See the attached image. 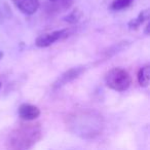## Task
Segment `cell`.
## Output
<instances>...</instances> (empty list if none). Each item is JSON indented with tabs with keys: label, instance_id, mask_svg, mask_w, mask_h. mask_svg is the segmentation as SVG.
Masks as SVG:
<instances>
[{
	"label": "cell",
	"instance_id": "cell-1",
	"mask_svg": "<svg viewBox=\"0 0 150 150\" xmlns=\"http://www.w3.org/2000/svg\"><path fill=\"white\" fill-rule=\"evenodd\" d=\"M9 133L6 146L11 149H29L42 137L41 125L32 120H24Z\"/></svg>",
	"mask_w": 150,
	"mask_h": 150
},
{
	"label": "cell",
	"instance_id": "cell-2",
	"mask_svg": "<svg viewBox=\"0 0 150 150\" xmlns=\"http://www.w3.org/2000/svg\"><path fill=\"white\" fill-rule=\"evenodd\" d=\"M100 116H95L92 113H81V114H75L73 117H71L70 120V127H74V133L79 132L82 137H94L97 135L88 125L96 127L100 129L102 127V123L99 120Z\"/></svg>",
	"mask_w": 150,
	"mask_h": 150
},
{
	"label": "cell",
	"instance_id": "cell-3",
	"mask_svg": "<svg viewBox=\"0 0 150 150\" xmlns=\"http://www.w3.org/2000/svg\"><path fill=\"white\" fill-rule=\"evenodd\" d=\"M107 86L116 92H125L132 83L131 75L122 68H112L105 75Z\"/></svg>",
	"mask_w": 150,
	"mask_h": 150
},
{
	"label": "cell",
	"instance_id": "cell-4",
	"mask_svg": "<svg viewBox=\"0 0 150 150\" xmlns=\"http://www.w3.org/2000/svg\"><path fill=\"white\" fill-rule=\"evenodd\" d=\"M67 36V30H58V31L50 32V33L42 34L38 36L35 40V44L38 47H47L54 44L58 40Z\"/></svg>",
	"mask_w": 150,
	"mask_h": 150
},
{
	"label": "cell",
	"instance_id": "cell-5",
	"mask_svg": "<svg viewBox=\"0 0 150 150\" xmlns=\"http://www.w3.org/2000/svg\"><path fill=\"white\" fill-rule=\"evenodd\" d=\"M84 70H86L84 67H75V68L69 69L64 74L61 75L60 77L58 78V80L54 82V88H61V86H65V84L69 83V82L73 81L74 79L79 77Z\"/></svg>",
	"mask_w": 150,
	"mask_h": 150
},
{
	"label": "cell",
	"instance_id": "cell-6",
	"mask_svg": "<svg viewBox=\"0 0 150 150\" xmlns=\"http://www.w3.org/2000/svg\"><path fill=\"white\" fill-rule=\"evenodd\" d=\"M21 13L25 15H33L38 11L39 0H11Z\"/></svg>",
	"mask_w": 150,
	"mask_h": 150
},
{
	"label": "cell",
	"instance_id": "cell-7",
	"mask_svg": "<svg viewBox=\"0 0 150 150\" xmlns=\"http://www.w3.org/2000/svg\"><path fill=\"white\" fill-rule=\"evenodd\" d=\"M19 116L21 117L23 120H35L37 117H39L40 115V109L37 106H34L31 104H22L19 107Z\"/></svg>",
	"mask_w": 150,
	"mask_h": 150
},
{
	"label": "cell",
	"instance_id": "cell-8",
	"mask_svg": "<svg viewBox=\"0 0 150 150\" xmlns=\"http://www.w3.org/2000/svg\"><path fill=\"white\" fill-rule=\"evenodd\" d=\"M138 82L142 88H147L149 84L150 80V66L149 65H145L142 68H140L139 72H138Z\"/></svg>",
	"mask_w": 150,
	"mask_h": 150
},
{
	"label": "cell",
	"instance_id": "cell-9",
	"mask_svg": "<svg viewBox=\"0 0 150 150\" xmlns=\"http://www.w3.org/2000/svg\"><path fill=\"white\" fill-rule=\"evenodd\" d=\"M148 19H149V11H148V9H145V11H141L136 19L131 20V21L129 22L127 27H129V30H137L138 28H139L144 22L147 21Z\"/></svg>",
	"mask_w": 150,
	"mask_h": 150
},
{
	"label": "cell",
	"instance_id": "cell-10",
	"mask_svg": "<svg viewBox=\"0 0 150 150\" xmlns=\"http://www.w3.org/2000/svg\"><path fill=\"white\" fill-rule=\"evenodd\" d=\"M133 0H114L111 5V8L113 11H121L127 7H129L132 4Z\"/></svg>",
	"mask_w": 150,
	"mask_h": 150
},
{
	"label": "cell",
	"instance_id": "cell-11",
	"mask_svg": "<svg viewBox=\"0 0 150 150\" xmlns=\"http://www.w3.org/2000/svg\"><path fill=\"white\" fill-rule=\"evenodd\" d=\"M80 19V13L78 9H75L73 11L72 13H70L69 16H67L65 18V21L68 22V23H71V24H75L76 22H78Z\"/></svg>",
	"mask_w": 150,
	"mask_h": 150
},
{
	"label": "cell",
	"instance_id": "cell-12",
	"mask_svg": "<svg viewBox=\"0 0 150 150\" xmlns=\"http://www.w3.org/2000/svg\"><path fill=\"white\" fill-rule=\"evenodd\" d=\"M149 23H147V25H146V29H145V34H148L149 33Z\"/></svg>",
	"mask_w": 150,
	"mask_h": 150
},
{
	"label": "cell",
	"instance_id": "cell-13",
	"mask_svg": "<svg viewBox=\"0 0 150 150\" xmlns=\"http://www.w3.org/2000/svg\"><path fill=\"white\" fill-rule=\"evenodd\" d=\"M3 56H4V54H3L2 52H0V60H1V59L3 58Z\"/></svg>",
	"mask_w": 150,
	"mask_h": 150
},
{
	"label": "cell",
	"instance_id": "cell-14",
	"mask_svg": "<svg viewBox=\"0 0 150 150\" xmlns=\"http://www.w3.org/2000/svg\"><path fill=\"white\" fill-rule=\"evenodd\" d=\"M50 1H57V0H50Z\"/></svg>",
	"mask_w": 150,
	"mask_h": 150
},
{
	"label": "cell",
	"instance_id": "cell-15",
	"mask_svg": "<svg viewBox=\"0 0 150 150\" xmlns=\"http://www.w3.org/2000/svg\"><path fill=\"white\" fill-rule=\"evenodd\" d=\"M0 88H1V82H0Z\"/></svg>",
	"mask_w": 150,
	"mask_h": 150
}]
</instances>
